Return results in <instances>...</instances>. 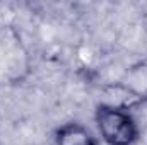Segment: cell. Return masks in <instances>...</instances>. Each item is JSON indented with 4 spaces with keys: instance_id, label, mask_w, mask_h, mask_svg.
<instances>
[{
    "instance_id": "cell-4",
    "label": "cell",
    "mask_w": 147,
    "mask_h": 145,
    "mask_svg": "<svg viewBox=\"0 0 147 145\" xmlns=\"http://www.w3.org/2000/svg\"><path fill=\"white\" fill-rule=\"evenodd\" d=\"M125 91H128L139 103L147 101V63L139 62L128 68L123 79L118 82Z\"/></svg>"
},
{
    "instance_id": "cell-1",
    "label": "cell",
    "mask_w": 147,
    "mask_h": 145,
    "mask_svg": "<svg viewBox=\"0 0 147 145\" xmlns=\"http://www.w3.org/2000/svg\"><path fill=\"white\" fill-rule=\"evenodd\" d=\"M94 118L106 145H134L139 140L140 130L128 109L101 103L96 108Z\"/></svg>"
},
{
    "instance_id": "cell-2",
    "label": "cell",
    "mask_w": 147,
    "mask_h": 145,
    "mask_svg": "<svg viewBox=\"0 0 147 145\" xmlns=\"http://www.w3.org/2000/svg\"><path fill=\"white\" fill-rule=\"evenodd\" d=\"M29 72L28 51L10 26H0V84L22 80Z\"/></svg>"
},
{
    "instance_id": "cell-3",
    "label": "cell",
    "mask_w": 147,
    "mask_h": 145,
    "mask_svg": "<svg viewBox=\"0 0 147 145\" xmlns=\"http://www.w3.org/2000/svg\"><path fill=\"white\" fill-rule=\"evenodd\" d=\"M55 145H98V140L87 126L72 121L55 132Z\"/></svg>"
}]
</instances>
